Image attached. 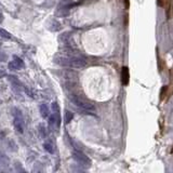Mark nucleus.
I'll use <instances>...</instances> for the list:
<instances>
[{
	"instance_id": "39448f33",
	"label": "nucleus",
	"mask_w": 173,
	"mask_h": 173,
	"mask_svg": "<svg viewBox=\"0 0 173 173\" xmlns=\"http://www.w3.org/2000/svg\"><path fill=\"white\" fill-rule=\"evenodd\" d=\"M14 127L16 129V131H19L20 133L24 132V121H23L22 116H16L14 119Z\"/></svg>"
},
{
	"instance_id": "f8f14e48",
	"label": "nucleus",
	"mask_w": 173,
	"mask_h": 173,
	"mask_svg": "<svg viewBox=\"0 0 173 173\" xmlns=\"http://www.w3.org/2000/svg\"><path fill=\"white\" fill-rule=\"evenodd\" d=\"M73 118H74V114H73L72 111H70V110L65 111V116H64L65 124H69V122L73 120Z\"/></svg>"
},
{
	"instance_id": "1a4fd4ad",
	"label": "nucleus",
	"mask_w": 173,
	"mask_h": 173,
	"mask_svg": "<svg viewBox=\"0 0 173 173\" xmlns=\"http://www.w3.org/2000/svg\"><path fill=\"white\" fill-rule=\"evenodd\" d=\"M40 114H41V116L43 117V118L49 117L50 110H49V107H48L46 104H41V105H40Z\"/></svg>"
},
{
	"instance_id": "9d476101",
	"label": "nucleus",
	"mask_w": 173,
	"mask_h": 173,
	"mask_svg": "<svg viewBox=\"0 0 173 173\" xmlns=\"http://www.w3.org/2000/svg\"><path fill=\"white\" fill-rule=\"evenodd\" d=\"M49 29L52 32H57L61 29V24L56 21H51V23L49 24Z\"/></svg>"
},
{
	"instance_id": "f3484780",
	"label": "nucleus",
	"mask_w": 173,
	"mask_h": 173,
	"mask_svg": "<svg viewBox=\"0 0 173 173\" xmlns=\"http://www.w3.org/2000/svg\"><path fill=\"white\" fill-rule=\"evenodd\" d=\"M167 90V86H163L162 90H161V99H163V97H165V91Z\"/></svg>"
},
{
	"instance_id": "7ed1b4c3",
	"label": "nucleus",
	"mask_w": 173,
	"mask_h": 173,
	"mask_svg": "<svg viewBox=\"0 0 173 173\" xmlns=\"http://www.w3.org/2000/svg\"><path fill=\"white\" fill-rule=\"evenodd\" d=\"M73 158L76 160L77 163H79L80 166L90 167V165H91V160L89 159V157L80 151H74V153H73Z\"/></svg>"
},
{
	"instance_id": "dca6fc26",
	"label": "nucleus",
	"mask_w": 173,
	"mask_h": 173,
	"mask_svg": "<svg viewBox=\"0 0 173 173\" xmlns=\"http://www.w3.org/2000/svg\"><path fill=\"white\" fill-rule=\"evenodd\" d=\"M40 132H41V135L42 136H46V131H45V128L42 126H40Z\"/></svg>"
},
{
	"instance_id": "f257e3e1",
	"label": "nucleus",
	"mask_w": 173,
	"mask_h": 173,
	"mask_svg": "<svg viewBox=\"0 0 173 173\" xmlns=\"http://www.w3.org/2000/svg\"><path fill=\"white\" fill-rule=\"evenodd\" d=\"M55 62L61 66L73 67V68H83L86 64V61L81 55H67L55 59Z\"/></svg>"
},
{
	"instance_id": "6ab92c4d",
	"label": "nucleus",
	"mask_w": 173,
	"mask_h": 173,
	"mask_svg": "<svg viewBox=\"0 0 173 173\" xmlns=\"http://www.w3.org/2000/svg\"><path fill=\"white\" fill-rule=\"evenodd\" d=\"M157 3H158L160 7H162V5H163V0H157Z\"/></svg>"
},
{
	"instance_id": "4468645a",
	"label": "nucleus",
	"mask_w": 173,
	"mask_h": 173,
	"mask_svg": "<svg viewBox=\"0 0 173 173\" xmlns=\"http://www.w3.org/2000/svg\"><path fill=\"white\" fill-rule=\"evenodd\" d=\"M52 111H53L55 115L59 114V104H57L56 102H53V103H52Z\"/></svg>"
},
{
	"instance_id": "0eeeda50",
	"label": "nucleus",
	"mask_w": 173,
	"mask_h": 173,
	"mask_svg": "<svg viewBox=\"0 0 173 173\" xmlns=\"http://www.w3.org/2000/svg\"><path fill=\"white\" fill-rule=\"evenodd\" d=\"M8 79H9V81L12 83V86H14V88H17V90H20L21 88H22V83H21L20 80L17 79L15 76H9Z\"/></svg>"
},
{
	"instance_id": "aec40b11",
	"label": "nucleus",
	"mask_w": 173,
	"mask_h": 173,
	"mask_svg": "<svg viewBox=\"0 0 173 173\" xmlns=\"http://www.w3.org/2000/svg\"><path fill=\"white\" fill-rule=\"evenodd\" d=\"M124 2H126V8L129 9V5H130V2H129V0H124Z\"/></svg>"
},
{
	"instance_id": "423d86ee",
	"label": "nucleus",
	"mask_w": 173,
	"mask_h": 173,
	"mask_svg": "<svg viewBox=\"0 0 173 173\" xmlns=\"http://www.w3.org/2000/svg\"><path fill=\"white\" fill-rule=\"evenodd\" d=\"M129 80H130V74H129L128 67H122L121 70V82L124 86H128Z\"/></svg>"
},
{
	"instance_id": "412c9836",
	"label": "nucleus",
	"mask_w": 173,
	"mask_h": 173,
	"mask_svg": "<svg viewBox=\"0 0 173 173\" xmlns=\"http://www.w3.org/2000/svg\"><path fill=\"white\" fill-rule=\"evenodd\" d=\"M2 21H3V15H2V14H0V23L2 22Z\"/></svg>"
},
{
	"instance_id": "6e6552de",
	"label": "nucleus",
	"mask_w": 173,
	"mask_h": 173,
	"mask_svg": "<svg viewBox=\"0 0 173 173\" xmlns=\"http://www.w3.org/2000/svg\"><path fill=\"white\" fill-rule=\"evenodd\" d=\"M73 0H62L59 3V9L61 10H68L69 8L72 7Z\"/></svg>"
},
{
	"instance_id": "9b49d317",
	"label": "nucleus",
	"mask_w": 173,
	"mask_h": 173,
	"mask_svg": "<svg viewBox=\"0 0 173 173\" xmlns=\"http://www.w3.org/2000/svg\"><path fill=\"white\" fill-rule=\"evenodd\" d=\"M8 165H9V158L0 151V166H8Z\"/></svg>"
},
{
	"instance_id": "a211bd4d",
	"label": "nucleus",
	"mask_w": 173,
	"mask_h": 173,
	"mask_svg": "<svg viewBox=\"0 0 173 173\" xmlns=\"http://www.w3.org/2000/svg\"><path fill=\"white\" fill-rule=\"evenodd\" d=\"M5 76V72L2 70V69H0V78H2V77Z\"/></svg>"
},
{
	"instance_id": "2eb2a0df",
	"label": "nucleus",
	"mask_w": 173,
	"mask_h": 173,
	"mask_svg": "<svg viewBox=\"0 0 173 173\" xmlns=\"http://www.w3.org/2000/svg\"><path fill=\"white\" fill-rule=\"evenodd\" d=\"M43 147H45L46 151H49L50 154H52L53 151H53V146H52L51 143H45V144H43Z\"/></svg>"
},
{
	"instance_id": "20e7f679",
	"label": "nucleus",
	"mask_w": 173,
	"mask_h": 173,
	"mask_svg": "<svg viewBox=\"0 0 173 173\" xmlns=\"http://www.w3.org/2000/svg\"><path fill=\"white\" fill-rule=\"evenodd\" d=\"M8 67H9V69H11V70H19V69L24 67V62H23L20 57L14 56V59L11 61V62L8 64Z\"/></svg>"
},
{
	"instance_id": "ddd939ff",
	"label": "nucleus",
	"mask_w": 173,
	"mask_h": 173,
	"mask_svg": "<svg viewBox=\"0 0 173 173\" xmlns=\"http://www.w3.org/2000/svg\"><path fill=\"white\" fill-rule=\"evenodd\" d=\"M0 37L5 38V39H10L11 34L10 32H8L7 30H5V29H0Z\"/></svg>"
},
{
	"instance_id": "f03ea898",
	"label": "nucleus",
	"mask_w": 173,
	"mask_h": 173,
	"mask_svg": "<svg viewBox=\"0 0 173 173\" xmlns=\"http://www.w3.org/2000/svg\"><path fill=\"white\" fill-rule=\"evenodd\" d=\"M69 99H70V101H72L77 107H79V108H81L83 111H86V114H91V115L95 114V107L93 106V104L86 101V100L82 99L81 97H78V95H70Z\"/></svg>"
}]
</instances>
